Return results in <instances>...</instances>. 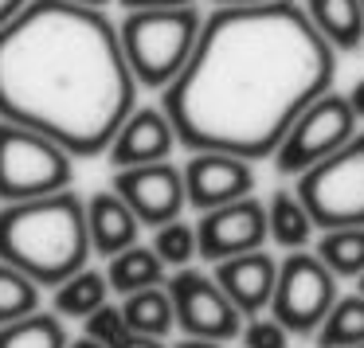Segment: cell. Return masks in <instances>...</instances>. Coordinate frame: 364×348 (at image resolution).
I'll list each match as a JSON object with an SVG mask.
<instances>
[{
    "instance_id": "obj_27",
    "label": "cell",
    "mask_w": 364,
    "mask_h": 348,
    "mask_svg": "<svg viewBox=\"0 0 364 348\" xmlns=\"http://www.w3.org/2000/svg\"><path fill=\"white\" fill-rule=\"evenodd\" d=\"M239 337H243V348H290V332L274 317H251Z\"/></svg>"
},
{
    "instance_id": "obj_29",
    "label": "cell",
    "mask_w": 364,
    "mask_h": 348,
    "mask_svg": "<svg viewBox=\"0 0 364 348\" xmlns=\"http://www.w3.org/2000/svg\"><path fill=\"white\" fill-rule=\"evenodd\" d=\"M345 98H348V110H353V114H356V118H364V79H360V82H356V87H353V90H348V94H345Z\"/></svg>"
},
{
    "instance_id": "obj_5",
    "label": "cell",
    "mask_w": 364,
    "mask_h": 348,
    "mask_svg": "<svg viewBox=\"0 0 364 348\" xmlns=\"http://www.w3.org/2000/svg\"><path fill=\"white\" fill-rule=\"evenodd\" d=\"M294 196L306 207L309 223L321 231L364 227V134L306 168Z\"/></svg>"
},
{
    "instance_id": "obj_35",
    "label": "cell",
    "mask_w": 364,
    "mask_h": 348,
    "mask_svg": "<svg viewBox=\"0 0 364 348\" xmlns=\"http://www.w3.org/2000/svg\"><path fill=\"white\" fill-rule=\"evenodd\" d=\"M67 348H102V344H95V340H87V337H79V340H71Z\"/></svg>"
},
{
    "instance_id": "obj_26",
    "label": "cell",
    "mask_w": 364,
    "mask_h": 348,
    "mask_svg": "<svg viewBox=\"0 0 364 348\" xmlns=\"http://www.w3.org/2000/svg\"><path fill=\"white\" fill-rule=\"evenodd\" d=\"M82 337L95 340V344L102 348H118L122 340L129 337L126 321H122V305H114V301H106V305H98L95 313L82 321Z\"/></svg>"
},
{
    "instance_id": "obj_32",
    "label": "cell",
    "mask_w": 364,
    "mask_h": 348,
    "mask_svg": "<svg viewBox=\"0 0 364 348\" xmlns=\"http://www.w3.org/2000/svg\"><path fill=\"white\" fill-rule=\"evenodd\" d=\"M176 348H223V344H215V340H200V337H184Z\"/></svg>"
},
{
    "instance_id": "obj_19",
    "label": "cell",
    "mask_w": 364,
    "mask_h": 348,
    "mask_svg": "<svg viewBox=\"0 0 364 348\" xmlns=\"http://www.w3.org/2000/svg\"><path fill=\"white\" fill-rule=\"evenodd\" d=\"M314 223L294 192H274L267 204V239H274L282 251H306Z\"/></svg>"
},
{
    "instance_id": "obj_37",
    "label": "cell",
    "mask_w": 364,
    "mask_h": 348,
    "mask_svg": "<svg viewBox=\"0 0 364 348\" xmlns=\"http://www.w3.org/2000/svg\"><path fill=\"white\" fill-rule=\"evenodd\" d=\"M360 9H364V0H360Z\"/></svg>"
},
{
    "instance_id": "obj_36",
    "label": "cell",
    "mask_w": 364,
    "mask_h": 348,
    "mask_svg": "<svg viewBox=\"0 0 364 348\" xmlns=\"http://www.w3.org/2000/svg\"><path fill=\"white\" fill-rule=\"evenodd\" d=\"M356 282H360V298H364V274H360V278H356Z\"/></svg>"
},
{
    "instance_id": "obj_25",
    "label": "cell",
    "mask_w": 364,
    "mask_h": 348,
    "mask_svg": "<svg viewBox=\"0 0 364 348\" xmlns=\"http://www.w3.org/2000/svg\"><path fill=\"white\" fill-rule=\"evenodd\" d=\"M153 254L161 259V266H176L184 270L192 259H196V227L184 219H173V223H161L153 231Z\"/></svg>"
},
{
    "instance_id": "obj_4",
    "label": "cell",
    "mask_w": 364,
    "mask_h": 348,
    "mask_svg": "<svg viewBox=\"0 0 364 348\" xmlns=\"http://www.w3.org/2000/svg\"><path fill=\"white\" fill-rule=\"evenodd\" d=\"M204 16L192 9H149V12H126L118 28L122 55L137 87L165 90L184 71Z\"/></svg>"
},
{
    "instance_id": "obj_12",
    "label": "cell",
    "mask_w": 364,
    "mask_h": 348,
    "mask_svg": "<svg viewBox=\"0 0 364 348\" xmlns=\"http://www.w3.org/2000/svg\"><path fill=\"white\" fill-rule=\"evenodd\" d=\"M181 180H184V204H192L204 215L212 207L251 196L255 168L251 161H239L231 153H192L181 168Z\"/></svg>"
},
{
    "instance_id": "obj_6",
    "label": "cell",
    "mask_w": 364,
    "mask_h": 348,
    "mask_svg": "<svg viewBox=\"0 0 364 348\" xmlns=\"http://www.w3.org/2000/svg\"><path fill=\"white\" fill-rule=\"evenodd\" d=\"M75 180V157L59 149L51 137L32 134L0 121V200L24 204V200L67 192Z\"/></svg>"
},
{
    "instance_id": "obj_1",
    "label": "cell",
    "mask_w": 364,
    "mask_h": 348,
    "mask_svg": "<svg viewBox=\"0 0 364 348\" xmlns=\"http://www.w3.org/2000/svg\"><path fill=\"white\" fill-rule=\"evenodd\" d=\"M333 75L337 51L301 4L215 9L200 24L184 71L161 90V110L184 149L262 161L274 157L306 106L329 94Z\"/></svg>"
},
{
    "instance_id": "obj_30",
    "label": "cell",
    "mask_w": 364,
    "mask_h": 348,
    "mask_svg": "<svg viewBox=\"0 0 364 348\" xmlns=\"http://www.w3.org/2000/svg\"><path fill=\"white\" fill-rule=\"evenodd\" d=\"M118 348H165V340H157V337H134V332H129Z\"/></svg>"
},
{
    "instance_id": "obj_24",
    "label": "cell",
    "mask_w": 364,
    "mask_h": 348,
    "mask_svg": "<svg viewBox=\"0 0 364 348\" xmlns=\"http://www.w3.org/2000/svg\"><path fill=\"white\" fill-rule=\"evenodd\" d=\"M32 313H40V286L16 266L0 262V325H12Z\"/></svg>"
},
{
    "instance_id": "obj_3",
    "label": "cell",
    "mask_w": 364,
    "mask_h": 348,
    "mask_svg": "<svg viewBox=\"0 0 364 348\" xmlns=\"http://www.w3.org/2000/svg\"><path fill=\"white\" fill-rule=\"evenodd\" d=\"M90 259L82 196L71 188L55 196L0 207V262L16 266L36 286H59Z\"/></svg>"
},
{
    "instance_id": "obj_31",
    "label": "cell",
    "mask_w": 364,
    "mask_h": 348,
    "mask_svg": "<svg viewBox=\"0 0 364 348\" xmlns=\"http://www.w3.org/2000/svg\"><path fill=\"white\" fill-rule=\"evenodd\" d=\"M24 4H28V0H0V28L9 24V20L16 16V12L24 9Z\"/></svg>"
},
{
    "instance_id": "obj_34",
    "label": "cell",
    "mask_w": 364,
    "mask_h": 348,
    "mask_svg": "<svg viewBox=\"0 0 364 348\" xmlns=\"http://www.w3.org/2000/svg\"><path fill=\"white\" fill-rule=\"evenodd\" d=\"M71 4H82V9H98V12H102L106 4H114V0H71Z\"/></svg>"
},
{
    "instance_id": "obj_11",
    "label": "cell",
    "mask_w": 364,
    "mask_h": 348,
    "mask_svg": "<svg viewBox=\"0 0 364 348\" xmlns=\"http://www.w3.org/2000/svg\"><path fill=\"white\" fill-rule=\"evenodd\" d=\"M262 243H267V204H259L255 196L212 207L196 223V254L212 266L235 254L262 251Z\"/></svg>"
},
{
    "instance_id": "obj_9",
    "label": "cell",
    "mask_w": 364,
    "mask_h": 348,
    "mask_svg": "<svg viewBox=\"0 0 364 348\" xmlns=\"http://www.w3.org/2000/svg\"><path fill=\"white\" fill-rule=\"evenodd\" d=\"M168 301H173V317L184 329V337H200V340H215L228 344L243 332V313L228 301V293L215 286L212 274L204 270H176L168 278Z\"/></svg>"
},
{
    "instance_id": "obj_33",
    "label": "cell",
    "mask_w": 364,
    "mask_h": 348,
    "mask_svg": "<svg viewBox=\"0 0 364 348\" xmlns=\"http://www.w3.org/2000/svg\"><path fill=\"white\" fill-rule=\"evenodd\" d=\"M220 9H243V4H270V0H212Z\"/></svg>"
},
{
    "instance_id": "obj_20",
    "label": "cell",
    "mask_w": 364,
    "mask_h": 348,
    "mask_svg": "<svg viewBox=\"0 0 364 348\" xmlns=\"http://www.w3.org/2000/svg\"><path fill=\"white\" fill-rule=\"evenodd\" d=\"M110 301V286H106V274L98 270H75L67 282L55 286V317H79L87 321L98 305Z\"/></svg>"
},
{
    "instance_id": "obj_7",
    "label": "cell",
    "mask_w": 364,
    "mask_h": 348,
    "mask_svg": "<svg viewBox=\"0 0 364 348\" xmlns=\"http://www.w3.org/2000/svg\"><path fill=\"white\" fill-rule=\"evenodd\" d=\"M337 301V278L325 270V262L309 251H290L278 262L274 293H270V317L290 337H309L321 329L325 313Z\"/></svg>"
},
{
    "instance_id": "obj_16",
    "label": "cell",
    "mask_w": 364,
    "mask_h": 348,
    "mask_svg": "<svg viewBox=\"0 0 364 348\" xmlns=\"http://www.w3.org/2000/svg\"><path fill=\"white\" fill-rule=\"evenodd\" d=\"M301 12L333 51H360L364 43V9L360 0H306Z\"/></svg>"
},
{
    "instance_id": "obj_2",
    "label": "cell",
    "mask_w": 364,
    "mask_h": 348,
    "mask_svg": "<svg viewBox=\"0 0 364 348\" xmlns=\"http://www.w3.org/2000/svg\"><path fill=\"white\" fill-rule=\"evenodd\" d=\"M137 106L118 24L71 0H28L0 28V121L43 134L75 161L110 149Z\"/></svg>"
},
{
    "instance_id": "obj_21",
    "label": "cell",
    "mask_w": 364,
    "mask_h": 348,
    "mask_svg": "<svg viewBox=\"0 0 364 348\" xmlns=\"http://www.w3.org/2000/svg\"><path fill=\"white\" fill-rule=\"evenodd\" d=\"M317 348H356L364 344V298L360 293H348L337 298L333 309L325 313L321 329L314 332Z\"/></svg>"
},
{
    "instance_id": "obj_23",
    "label": "cell",
    "mask_w": 364,
    "mask_h": 348,
    "mask_svg": "<svg viewBox=\"0 0 364 348\" xmlns=\"http://www.w3.org/2000/svg\"><path fill=\"white\" fill-rule=\"evenodd\" d=\"M63 317L55 313H32L12 325H0V348H67Z\"/></svg>"
},
{
    "instance_id": "obj_38",
    "label": "cell",
    "mask_w": 364,
    "mask_h": 348,
    "mask_svg": "<svg viewBox=\"0 0 364 348\" xmlns=\"http://www.w3.org/2000/svg\"><path fill=\"white\" fill-rule=\"evenodd\" d=\"M356 348H364V344H356Z\"/></svg>"
},
{
    "instance_id": "obj_18",
    "label": "cell",
    "mask_w": 364,
    "mask_h": 348,
    "mask_svg": "<svg viewBox=\"0 0 364 348\" xmlns=\"http://www.w3.org/2000/svg\"><path fill=\"white\" fill-rule=\"evenodd\" d=\"M161 278H165L161 259L141 243L122 251V254H114L110 270H106V286H110L114 293H122V298H129V293H137V290H149V286H161Z\"/></svg>"
},
{
    "instance_id": "obj_14",
    "label": "cell",
    "mask_w": 364,
    "mask_h": 348,
    "mask_svg": "<svg viewBox=\"0 0 364 348\" xmlns=\"http://www.w3.org/2000/svg\"><path fill=\"white\" fill-rule=\"evenodd\" d=\"M215 286L228 293V301L243 317H259L262 309H270V293H274L278 262L267 251L235 254V259L215 262Z\"/></svg>"
},
{
    "instance_id": "obj_28",
    "label": "cell",
    "mask_w": 364,
    "mask_h": 348,
    "mask_svg": "<svg viewBox=\"0 0 364 348\" xmlns=\"http://www.w3.org/2000/svg\"><path fill=\"white\" fill-rule=\"evenodd\" d=\"M126 12H149V9H192L196 0H118Z\"/></svg>"
},
{
    "instance_id": "obj_13",
    "label": "cell",
    "mask_w": 364,
    "mask_h": 348,
    "mask_svg": "<svg viewBox=\"0 0 364 348\" xmlns=\"http://www.w3.org/2000/svg\"><path fill=\"white\" fill-rule=\"evenodd\" d=\"M173 149H176V134L168 126L165 110H157V106H134V114L114 134L106 157H110L114 168H137V165L168 161Z\"/></svg>"
},
{
    "instance_id": "obj_15",
    "label": "cell",
    "mask_w": 364,
    "mask_h": 348,
    "mask_svg": "<svg viewBox=\"0 0 364 348\" xmlns=\"http://www.w3.org/2000/svg\"><path fill=\"white\" fill-rule=\"evenodd\" d=\"M82 215H87V239H90V251L95 254H114L137 246V235H141V223L137 215L126 207V200L118 192H95L90 200H82Z\"/></svg>"
},
{
    "instance_id": "obj_22",
    "label": "cell",
    "mask_w": 364,
    "mask_h": 348,
    "mask_svg": "<svg viewBox=\"0 0 364 348\" xmlns=\"http://www.w3.org/2000/svg\"><path fill=\"white\" fill-rule=\"evenodd\" d=\"M314 254L325 262V270L333 278H360L364 274V227L325 231Z\"/></svg>"
},
{
    "instance_id": "obj_17",
    "label": "cell",
    "mask_w": 364,
    "mask_h": 348,
    "mask_svg": "<svg viewBox=\"0 0 364 348\" xmlns=\"http://www.w3.org/2000/svg\"><path fill=\"white\" fill-rule=\"evenodd\" d=\"M122 321L134 337H157L165 340L176 329L173 317V301H168L165 286H149V290H137L129 298H122Z\"/></svg>"
},
{
    "instance_id": "obj_8",
    "label": "cell",
    "mask_w": 364,
    "mask_h": 348,
    "mask_svg": "<svg viewBox=\"0 0 364 348\" xmlns=\"http://www.w3.org/2000/svg\"><path fill=\"white\" fill-rule=\"evenodd\" d=\"M356 137V114L348 110L345 94H321L314 106L298 114L286 137L274 149V168L282 176H301L306 168H314L317 161L333 157L341 145H348Z\"/></svg>"
},
{
    "instance_id": "obj_10",
    "label": "cell",
    "mask_w": 364,
    "mask_h": 348,
    "mask_svg": "<svg viewBox=\"0 0 364 348\" xmlns=\"http://www.w3.org/2000/svg\"><path fill=\"white\" fill-rule=\"evenodd\" d=\"M110 192L126 200V207L137 215L141 227L157 231L161 223L181 219L184 212V180L173 161L157 165H137V168H114Z\"/></svg>"
}]
</instances>
